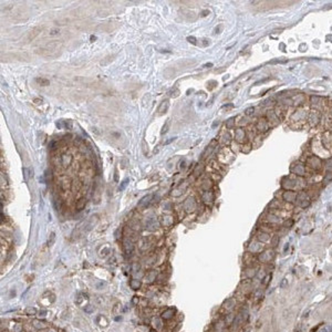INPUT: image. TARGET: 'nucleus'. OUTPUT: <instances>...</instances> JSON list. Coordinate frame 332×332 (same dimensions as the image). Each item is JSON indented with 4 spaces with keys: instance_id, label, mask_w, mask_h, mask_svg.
Wrapping results in <instances>:
<instances>
[{
    "instance_id": "obj_1",
    "label": "nucleus",
    "mask_w": 332,
    "mask_h": 332,
    "mask_svg": "<svg viewBox=\"0 0 332 332\" xmlns=\"http://www.w3.org/2000/svg\"><path fill=\"white\" fill-rule=\"evenodd\" d=\"M305 186V181L303 177H299L296 175H289L285 176L281 181V188L283 191H303Z\"/></svg>"
},
{
    "instance_id": "obj_2",
    "label": "nucleus",
    "mask_w": 332,
    "mask_h": 332,
    "mask_svg": "<svg viewBox=\"0 0 332 332\" xmlns=\"http://www.w3.org/2000/svg\"><path fill=\"white\" fill-rule=\"evenodd\" d=\"M308 115H309V111L305 108H298V109L292 113L290 116V122L296 126V128H300L308 121Z\"/></svg>"
},
{
    "instance_id": "obj_3",
    "label": "nucleus",
    "mask_w": 332,
    "mask_h": 332,
    "mask_svg": "<svg viewBox=\"0 0 332 332\" xmlns=\"http://www.w3.org/2000/svg\"><path fill=\"white\" fill-rule=\"evenodd\" d=\"M305 166L313 172H320L323 169V162L317 155H308L305 157Z\"/></svg>"
},
{
    "instance_id": "obj_4",
    "label": "nucleus",
    "mask_w": 332,
    "mask_h": 332,
    "mask_svg": "<svg viewBox=\"0 0 332 332\" xmlns=\"http://www.w3.org/2000/svg\"><path fill=\"white\" fill-rule=\"evenodd\" d=\"M290 172L296 176L305 177L309 173V169L305 166V164L301 163V162H295V163H292L291 167H290Z\"/></svg>"
},
{
    "instance_id": "obj_5",
    "label": "nucleus",
    "mask_w": 332,
    "mask_h": 332,
    "mask_svg": "<svg viewBox=\"0 0 332 332\" xmlns=\"http://www.w3.org/2000/svg\"><path fill=\"white\" fill-rule=\"evenodd\" d=\"M311 204V198H310L309 194L305 191H298L297 194V199H296V205L300 208H307L309 205Z\"/></svg>"
},
{
    "instance_id": "obj_6",
    "label": "nucleus",
    "mask_w": 332,
    "mask_h": 332,
    "mask_svg": "<svg viewBox=\"0 0 332 332\" xmlns=\"http://www.w3.org/2000/svg\"><path fill=\"white\" fill-rule=\"evenodd\" d=\"M321 121V112L318 109H313L309 111V115H308V124L311 128H316L317 125H319V123Z\"/></svg>"
},
{
    "instance_id": "obj_7",
    "label": "nucleus",
    "mask_w": 332,
    "mask_h": 332,
    "mask_svg": "<svg viewBox=\"0 0 332 332\" xmlns=\"http://www.w3.org/2000/svg\"><path fill=\"white\" fill-rule=\"evenodd\" d=\"M255 128H256V131H257L258 133H266L269 128H271L266 118H258V120H257V122H256V124H255Z\"/></svg>"
},
{
    "instance_id": "obj_8",
    "label": "nucleus",
    "mask_w": 332,
    "mask_h": 332,
    "mask_svg": "<svg viewBox=\"0 0 332 332\" xmlns=\"http://www.w3.org/2000/svg\"><path fill=\"white\" fill-rule=\"evenodd\" d=\"M321 143H322L323 147L330 152L332 151V132L331 131H326L323 133L322 138H321Z\"/></svg>"
},
{
    "instance_id": "obj_9",
    "label": "nucleus",
    "mask_w": 332,
    "mask_h": 332,
    "mask_svg": "<svg viewBox=\"0 0 332 332\" xmlns=\"http://www.w3.org/2000/svg\"><path fill=\"white\" fill-rule=\"evenodd\" d=\"M266 118L268 121L270 128H275L277 126L279 122H280V118H278V115L275 113V110H268L267 113H266Z\"/></svg>"
},
{
    "instance_id": "obj_10",
    "label": "nucleus",
    "mask_w": 332,
    "mask_h": 332,
    "mask_svg": "<svg viewBox=\"0 0 332 332\" xmlns=\"http://www.w3.org/2000/svg\"><path fill=\"white\" fill-rule=\"evenodd\" d=\"M297 194H298V191H283L281 194V198L288 204H292V203H296Z\"/></svg>"
},
{
    "instance_id": "obj_11",
    "label": "nucleus",
    "mask_w": 332,
    "mask_h": 332,
    "mask_svg": "<svg viewBox=\"0 0 332 332\" xmlns=\"http://www.w3.org/2000/svg\"><path fill=\"white\" fill-rule=\"evenodd\" d=\"M234 136H235L236 142H238V143H244V142L246 141V138H247V132L245 131V128H237L236 130H235Z\"/></svg>"
},
{
    "instance_id": "obj_12",
    "label": "nucleus",
    "mask_w": 332,
    "mask_h": 332,
    "mask_svg": "<svg viewBox=\"0 0 332 332\" xmlns=\"http://www.w3.org/2000/svg\"><path fill=\"white\" fill-rule=\"evenodd\" d=\"M267 220H268V223L270 224H280L282 222V218L279 216V215H276L273 214V213H270V214L267 216Z\"/></svg>"
},
{
    "instance_id": "obj_13",
    "label": "nucleus",
    "mask_w": 332,
    "mask_h": 332,
    "mask_svg": "<svg viewBox=\"0 0 332 332\" xmlns=\"http://www.w3.org/2000/svg\"><path fill=\"white\" fill-rule=\"evenodd\" d=\"M214 198H215V195L212 191H206L204 193V195H203V199H204L205 203H213V201H214Z\"/></svg>"
},
{
    "instance_id": "obj_14",
    "label": "nucleus",
    "mask_w": 332,
    "mask_h": 332,
    "mask_svg": "<svg viewBox=\"0 0 332 332\" xmlns=\"http://www.w3.org/2000/svg\"><path fill=\"white\" fill-rule=\"evenodd\" d=\"M169 100H165L163 101L161 104H159L158 109H157V111H158V114H163V113H166V111L169 110Z\"/></svg>"
},
{
    "instance_id": "obj_15",
    "label": "nucleus",
    "mask_w": 332,
    "mask_h": 332,
    "mask_svg": "<svg viewBox=\"0 0 332 332\" xmlns=\"http://www.w3.org/2000/svg\"><path fill=\"white\" fill-rule=\"evenodd\" d=\"M71 162H72V156L70 154H63L61 156V163H62L64 167H68L69 165L71 164Z\"/></svg>"
},
{
    "instance_id": "obj_16",
    "label": "nucleus",
    "mask_w": 332,
    "mask_h": 332,
    "mask_svg": "<svg viewBox=\"0 0 332 332\" xmlns=\"http://www.w3.org/2000/svg\"><path fill=\"white\" fill-rule=\"evenodd\" d=\"M220 143L222 145H227L230 143V134L228 132H224L220 136Z\"/></svg>"
},
{
    "instance_id": "obj_17",
    "label": "nucleus",
    "mask_w": 332,
    "mask_h": 332,
    "mask_svg": "<svg viewBox=\"0 0 332 332\" xmlns=\"http://www.w3.org/2000/svg\"><path fill=\"white\" fill-rule=\"evenodd\" d=\"M310 102L311 104L316 105V106H319V105H322L324 102H323V99L320 98V96H311L310 98Z\"/></svg>"
},
{
    "instance_id": "obj_18",
    "label": "nucleus",
    "mask_w": 332,
    "mask_h": 332,
    "mask_svg": "<svg viewBox=\"0 0 332 332\" xmlns=\"http://www.w3.org/2000/svg\"><path fill=\"white\" fill-rule=\"evenodd\" d=\"M322 182L324 183V184H329L330 182H332L331 171H327V172H326V174H324V176H323V178H322Z\"/></svg>"
},
{
    "instance_id": "obj_19",
    "label": "nucleus",
    "mask_w": 332,
    "mask_h": 332,
    "mask_svg": "<svg viewBox=\"0 0 332 332\" xmlns=\"http://www.w3.org/2000/svg\"><path fill=\"white\" fill-rule=\"evenodd\" d=\"M258 239H259L260 241H262V242H266V241L270 240L271 238H270V235L267 234V232H260L259 235H258Z\"/></svg>"
},
{
    "instance_id": "obj_20",
    "label": "nucleus",
    "mask_w": 332,
    "mask_h": 332,
    "mask_svg": "<svg viewBox=\"0 0 332 332\" xmlns=\"http://www.w3.org/2000/svg\"><path fill=\"white\" fill-rule=\"evenodd\" d=\"M271 252H272V251H265V252H262L260 259L262 260V261H269V260L271 259V257H272V254H271Z\"/></svg>"
},
{
    "instance_id": "obj_21",
    "label": "nucleus",
    "mask_w": 332,
    "mask_h": 332,
    "mask_svg": "<svg viewBox=\"0 0 332 332\" xmlns=\"http://www.w3.org/2000/svg\"><path fill=\"white\" fill-rule=\"evenodd\" d=\"M235 123H236V120H235V118H228L227 121H226L225 125H226V128H235Z\"/></svg>"
},
{
    "instance_id": "obj_22",
    "label": "nucleus",
    "mask_w": 332,
    "mask_h": 332,
    "mask_svg": "<svg viewBox=\"0 0 332 332\" xmlns=\"http://www.w3.org/2000/svg\"><path fill=\"white\" fill-rule=\"evenodd\" d=\"M318 332H332V324L323 326L322 328H320V329H319Z\"/></svg>"
},
{
    "instance_id": "obj_23",
    "label": "nucleus",
    "mask_w": 332,
    "mask_h": 332,
    "mask_svg": "<svg viewBox=\"0 0 332 332\" xmlns=\"http://www.w3.org/2000/svg\"><path fill=\"white\" fill-rule=\"evenodd\" d=\"M151 198H152V196H151V195L145 196V197H144V198H143V199L140 201V204H138V205H140V206H142V207H143V204L148 205V203L151 201Z\"/></svg>"
},
{
    "instance_id": "obj_24",
    "label": "nucleus",
    "mask_w": 332,
    "mask_h": 332,
    "mask_svg": "<svg viewBox=\"0 0 332 332\" xmlns=\"http://www.w3.org/2000/svg\"><path fill=\"white\" fill-rule=\"evenodd\" d=\"M324 167L327 169V171H331L332 172V157H330L329 159H327V162L324 164Z\"/></svg>"
},
{
    "instance_id": "obj_25",
    "label": "nucleus",
    "mask_w": 332,
    "mask_h": 332,
    "mask_svg": "<svg viewBox=\"0 0 332 332\" xmlns=\"http://www.w3.org/2000/svg\"><path fill=\"white\" fill-rule=\"evenodd\" d=\"M251 145L250 144H245V145H242V147H241V151L244 152V153H246V154H248L249 152L251 151Z\"/></svg>"
},
{
    "instance_id": "obj_26",
    "label": "nucleus",
    "mask_w": 332,
    "mask_h": 332,
    "mask_svg": "<svg viewBox=\"0 0 332 332\" xmlns=\"http://www.w3.org/2000/svg\"><path fill=\"white\" fill-rule=\"evenodd\" d=\"M36 81L38 83H41V85H48L49 84V81L47 79H42V77H38V79H36Z\"/></svg>"
},
{
    "instance_id": "obj_27",
    "label": "nucleus",
    "mask_w": 332,
    "mask_h": 332,
    "mask_svg": "<svg viewBox=\"0 0 332 332\" xmlns=\"http://www.w3.org/2000/svg\"><path fill=\"white\" fill-rule=\"evenodd\" d=\"M169 120H167L166 121V123H165V125L163 126V130H162V134H165V133L169 131Z\"/></svg>"
},
{
    "instance_id": "obj_28",
    "label": "nucleus",
    "mask_w": 332,
    "mask_h": 332,
    "mask_svg": "<svg viewBox=\"0 0 332 332\" xmlns=\"http://www.w3.org/2000/svg\"><path fill=\"white\" fill-rule=\"evenodd\" d=\"M254 113H255V109H254V108H248L245 112L246 115H251V114H254Z\"/></svg>"
},
{
    "instance_id": "obj_29",
    "label": "nucleus",
    "mask_w": 332,
    "mask_h": 332,
    "mask_svg": "<svg viewBox=\"0 0 332 332\" xmlns=\"http://www.w3.org/2000/svg\"><path fill=\"white\" fill-rule=\"evenodd\" d=\"M270 240H271V244H272V246H273V247H275V246L277 245V241L279 240V237H278V236H275V237H273V238H272V239H270Z\"/></svg>"
},
{
    "instance_id": "obj_30",
    "label": "nucleus",
    "mask_w": 332,
    "mask_h": 332,
    "mask_svg": "<svg viewBox=\"0 0 332 332\" xmlns=\"http://www.w3.org/2000/svg\"><path fill=\"white\" fill-rule=\"evenodd\" d=\"M59 33V29H52L50 31V36H54V34H58Z\"/></svg>"
},
{
    "instance_id": "obj_31",
    "label": "nucleus",
    "mask_w": 332,
    "mask_h": 332,
    "mask_svg": "<svg viewBox=\"0 0 332 332\" xmlns=\"http://www.w3.org/2000/svg\"><path fill=\"white\" fill-rule=\"evenodd\" d=\"M288 285V281H287V279H283L281 281V283H280V287L281 288H286V286Z\"/></svg>"
},
{
    "instance_id": "obj_32",
    "label": "nucleus",
    "mask_w": 332,
    "mask_h": 332,
    "mask_svg": "<svg viewBox=\"0 0 332 332\" xmlns=\"http://www.w3.org/2000/svg\"><path fill=\"white\" fill-rule=\"evenodd\" d=\"M187 40H188V42H191V43H194V44L196 43V39L194 38V37H188V38H187Z\"/></svg>"
},
{
    "instance_id": "obj_33",
    "label": "nucleus",
    "mask_w": 332,
    "mask_h": 332,
    "mask_svg": "<svg viewBox=\"0 0 332 332\" xmlns=\"http://www.w3.org/2000/svg\"><path fill=\"white\" fill-rule=\"evenodd\" d=\"M212 65H213V64H212V63H208V64H205V67H206V68H209V67H212Z\"/></svg>"
}]
</instances>
